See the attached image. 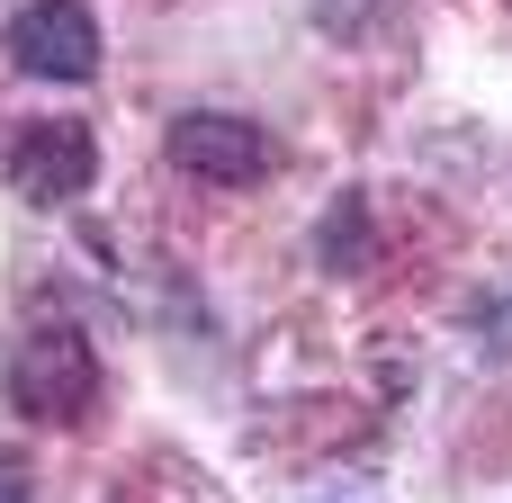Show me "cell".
<instances>
[{"label": "cell", "instance_id": "cell-3", "mask_svg": "<svg viewBox=\"0 0 512 503\" xmlns=\"http://www.w3.org/2000/svg\"><path fill=\"white\" fill-rule=\"evenodd\" d=\"M171 162H180L189 180H207V189H252V180L270 171V135H261L252 117L189 108V117H171Z\"/></svg>", "mask_w": 512, "mask_h": 503}, {"label": "cell", "instance_id": "cell-5", "mask_svg": "<svg viewBox=\"0 0 512 503\" xmlns=\"http://www.w3.org/2000/svg\"><path fill=\"white\" fill-rule=\"evenodd\" d=\"M360 261H369V207L342 198V207L324 216V270H360Z\"/></svg>", "mask_w": 512, "mask_h": 503}, {"label": "cell", "instance_id": "cell-4", "mask_svg": "<svg viewBox=\"0 0 512 503\" xmlns=\"http://www.w3.org/2000/svg\"><path fill=\"white\" fill-rule=\"evenodd\" d=\"M90 171H99V144H90L81 117H45V126H27L9 144V189L27 207H72L90 189Z\"/></svg>", "mask_w": 512, "mask_h": 503}, {"label": "cell", "instance_id": "cell-1", "mask_svg": "<svg viewBox=\"0 0 512 503\" xmlns=\"http://www.w3.org/2000/svg\"><path fill=\"white\" fill-rule=\"evenodd\" d=\"M9 405L27 414V423H90V405H99V351H90V333H72V324H36L18 351H9Z\"/></svg>", "mask_w": 512, "mask_h": 503}, {"label": "cell", "instance_id": "cell-6", "mask_svg": "<svg viewBox=\"0 0 512 503\" xmlns=\"http://www.w3.org/2000/svg\"><path fill=\"white\" fill-rule=\"evenodd\" d=\"M36 495V477H27V459H9V450H0V503H27Z\"/></svg>", "mask_w": 512, "mask_h": 503}, {"label": "cell", "instance_id": "cell-2", "mask_svg": "<svg viewBox=\"0 0 512 503\" xmlns=\"http://www.w3.org/2000/svg\"><path fill=\"white\" fill-rule=\"evenodd\" d=\"M9 63L36 81H90L99 72V18L81 0H27L9 18Z\"/></svg>", "mask_w": 512, "mask_h": 503}]
</instances>
